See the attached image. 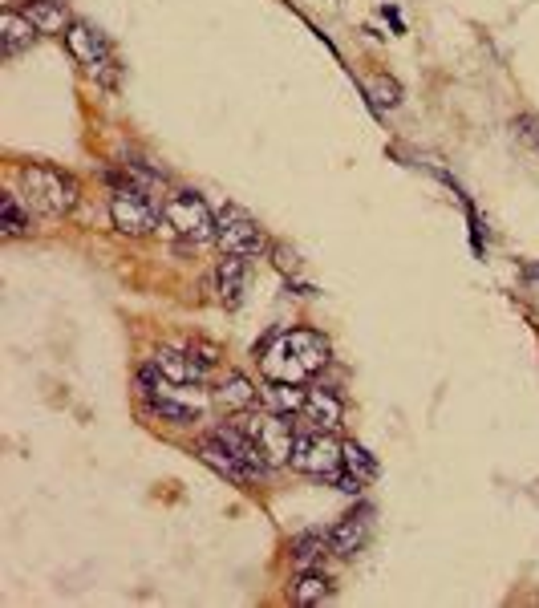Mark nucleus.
Masks as SVG:
<instances>
[{
  "mask_svg": "<svg viewBox=\"0 0 539 608\" xmlns=\"http://www.w3.org/2000/svg\"><path fill=\"white\" fill-rule=\"evenodd\" d=\"M276 268H284V272H296V252H288V248H276Z\"/></svg>",
  "mask_w": 539,
  "mask_h": 608,
  "instance_id": "28",
  "label": "nucleus"
},
{
  "mask_svg": "<svg viewBox=\"0 0 539 608\" xmlns=\"http://www.w3.org/2000/svg\"><path fill=\"white\" fill-rule=\"evenodd\" d=\"M37 37H41V33H37V25L25 17V9H13V5L0 9V41H5V57L29 53Z\"/></svg>",
  "mask_w": 539,
  "mask_h": 608,
  "instance_id": "10",
  "label": "nucleus"
},
{
  "mask_svg": "<svg viewBox=\"0 0 539 608\" xmlns=\"http://www.w3.org/2000/svg\"><path fill=\"white\" fill-rule=\"evenodd\" d=\"M215 244H219L223 256H240V260L260 256V252H264V227H260L252 215H244L240 207H227V211L219 215V236H215Z\"/></svg>",
  "mask_w": 539,
  "mask_h": 608,
  "instance_id": "7",
  "label": "nucleus"
},
{
  "mask_svg": "<svg viewBox=\"0 0 539 608\" xmlns=\"http://www.w3.org/2000/svg\"><path fill=\"white\" fill-rule=\"evenodd\" d=\"M163 227L187 244H207L219 236V219L211 215V207L195 191H179L163 203Z\"/></svg>",
  "mask_w": 539,
  "mask_h": 608,
  "instance_id": "3",
  "label": "nucleus"
},
{
  "mask_svg": "<svg viewBox=\"0 0 539 608\" xmlns=\"http://www.w3.org/2000/svg\"><path fill=\"white\" fill-rule=\"evenodd\" d=\"M345 463V442H337L329 430L325 434H308V438H296V450H292V471L308 475V479H333Z\"/></svg>",
  "mask_w": 539,
  "mask_h": 608,
  "instance_id": "5",
  "label": "nucleus"
},
{
  "mask_svg": "<svg viewBox=\"0 0 539 608\" xmlns=\"http://www.w3.org/2000/svg\"><path fill=\"white\" fill-rule=\"evenodd\" d=\"M345 467L357 479H377V459L361 446V442H345Z\"/></svg>",
  "mask_w": 539,
  "mask_h": 608,
  "instance_id": "22",
  "label": "nucleus"
},
{
  "mask_svg": "<svg viewBox=\"0 0 539 608\" xmlns=\"http://www.w3.org/2000/svg\"><path fill=\"white\" fill-rule=\"evenodd\" d=\"M21 191H25V203L41 215H69L77 207V179L61 167H49V163H25L21 167Z\"/></svg>",
  "mask_w": 539,
  "mask_h": 608,
  "instance_id": "2",
  "label": "nucleus"
},
{
  "mask_svg": "<svg viewBox=\"0 0 539 608\" xmlns=\"http://www.w3.org/2000/svg\"><path fill=\"white\" fill-rule=\"evenodd\" d=\"M292 564L296 568H321V560H325V552H333V544H329V536L325 531H308V536H296L292 540Z\"/></svg>",
  "mask_w": 539,
  "mask_h": 608,
  "instance_id": "18",
  "label": "nucleus"
},
{
  "mask_svg": "<svg viewBox=\"0 0 539 608\" xmlns=\"http://www.w3.org/2000/svg\"><path fill=\"white\" fill-rule=\"evenodd\" d=\"M163 386H167V377L159 373V365H154V361H146V365L138 369V390L150 398V394H159Z\"/></svg>",
  "mask_w": 539,
  "mask_h": 608,
  "instance_id": "25",
  "label": "nucleus"
},
{
  "mask_svg": "<svg viewBox=\"0 0 539 608\" xmlns=\"http://www.w3.org/2000/svg\"><path fill=\"white\" fill-rule=\"evenodd\" d=\"M25 17L37 25L41 37H65L69 25H73V17L65 13L61 0H29V5H25Z\"/></svg>",
  "mask_w": 539,
  "mask_h": 608,
  "instance_id": "14",
  "label": "nucleus"
},
{
  "mask_svg": "<svg viewBox=\"0 0 539 608\" xmlns=\"http://www.w3.org/2000/svg\"><path fill=\"white\" fill-rule=\"evenodd\" d=\"M292 600L304 604V608L325 604V600H333V580H329L321 568H300V576H296V584H292Z\"/></svg>",
  "mask_w": 539,
  "mask_h": 608,
  "instance_id": "16",
  "label": "nucleus"
},
{
  "mask_svg": "<svg viewBox=\"0 0 539 608\" xmlns=\"http://www.w3.org/2000/svg\"><path fill=\"white\" fill-rule=\"evenodd\" d=\"M361 483H365V479H357L353 471H345V475L337 471V475H333V487H337L341 495H361Z\"/></svg>",
  "mask_w": 539,
  "mask_h": 608,
  "instance_id": "26",
  "label": "nucleus"
},
{
  "mask_svg": "<svg viewBox=\"0 0 539 608\" xmlns=\"http://www.w3.org/2000/svg\"><path fill=\"white\" fill-rule=\"evenodd\" d=\"M215 284H219V300L227 304V309H240V300H244V260L240 256L219 260Z\"/></svg>",
  "mask_w": 539,
  "mask_h": 608,
  "instance_id": "17",
  "label": "nucleus"
},
{
  "mask_svg": "<svg viewBox=\"0 0 539 608\" xmlns=\"http://www.w3.org/2000/svg\"><path fill=\"white\" fill-rule=\"evenodd\" d=\"M0 232H5V240H21V236H29V215L21 211V203H17V195L9 191V195H0Z\"/></svg>",
  "mask_w": 539,
  "mask_h": 608,
  "instance_id": "21",
  "label": "nucleus"
},
{
  "mask_svg": "<svg viewBox=\"0 0 539 608\" xmlns=\"http://www.w3.org/2000/svg\"><path fill=\"white\" fill-rule=\"evenodd\" d=\"M110 219L122 236H150L154 227H159V211H154V203L130 183V187H118L110 195Z\"/></svg>",
  "mask_w": 539,
  "mask_h": 608,
  "instance_id": "8",
  "label": "nucleus"
},
{
  "mask_svg": "<svg viewBox=\"0 0 539 608\" xmlns=\"http://www.w3.org/2000/svg\"><path fill=\"white\" fill-rule=\"evenodd\" d=\"M256 402H260V394H256V386L248 382L244 373H227L223 382L215 386V406L227 410V414H244V410H252Z\"/></svg>",
  "mask_w": 539,
  "mask_h": 608,
  "instance_id": "13",
  "label": "nucleus"
},
{
  "mask_svg": "<svg viewBox=\"0 0 539 608\" xmlns=\"http://www.w3.org/2000/svg\"><path fill=\"white\" fill-rule=\"evenodd\" d=\"M146 410H150L154 418L171 422V426H195V422H199V410H195V406L171 402V398H163V394H150V398H146Z\"/></svg>",
  "mask_w": 539,
  "mask_h": 608,
  "instance_id": "20",
  "label": "nucleus"
},
{
  "mask_svg": "<svg viewBox=\"0 0 539 608\" xmlns=\"http://www.w3.org/2000/svg\"><path fill=\"white\" fill-rule=\"evenodd\" d=\"M65 49L73 53V61L82 65L86 73H98L106 86H114V73H110V69H114V49H110V41H106L94 25L73 21L69 33H65Z\"/></svg>",
  "mask_w": 539,
  "mask_h": 608,
  "instance_id": "6",
  "label": "nucleus"
},
{
  "mask_svg": "<svg viewBox=\"0 0 539 608\" xmlns=\"http://www.w3.org/2000/svg\"><path fill=\"white\" fill-rule=\"evenodd\" d=\"M187 353H191L199 365H215V361H219V349H215V345H203V341H195Z\"/></svg>",
  "mask_w": 539,
  "mask_h": 608,
  "instance_id": "27",
  "label": "nucleus"
},
{
  "mask_svg": "<svg viewBox=\"0 0 539 608\" xmlns=\"http://www.w3.org/2000/svg\"><path fill=\"white\" fill-rule=\"evenodd\" d=\"M369 531H373V511L369 507H357L345 519H337V527L329 531L333 556H357L369 544Z\"/></svg>",
  "mask_w": 539,
  "mask_h": 608,
  "instance_id": "9",
  "label": "nucleus"
},
{
  "mask_svg": "<svg viewBox=\"0 0 539 608\" xmlns=\"http://www.w3.org/2000/svg\"><path fill=\"white\" fill-rule=\"evenodd\" d=\"M325 361H329V341L317 329H288L268 349H260L264 377L268 382H288V386H300L304 377H313Z\"/></svg>",
  "mask_w": 539,
  "mask_h": 608,
  "instance_id": "1",
  "label": "nucleus"
},
{
  "mask_svg": "<svg viewBox=\"0 0 539 608\" xmlns=\"http://www.w3.org/2000/svg\"><path fill=\"white\" fill-rule=\"evenodd\" d=\"M511 134L531 150V155H539V118L535 114H515L511 118Z\"/></svg>",
  "mask_w": 539,
  "mask_h": 608,
  "instance_id": "23",
  "label": "nucleus"
},
{
  "mask_svg": "<svg viewBox=\"0 0 539 608\" xmlns=\"http://www.w3.org/2000/svg\"><path fill=\"white\" fill-rule=\"evenodd\" d=\"M154 365H159V373L167 377V386H187V382H203L207 365H199L187 349H159L150 357Z\"/></svg>",
  "mask_w": 539,
  "mask_h": 608,
  "instance_id": "11",
  "label": "nucleus"
},
{
  "mask_svg": "<svg viewBox=\"0 0 539 608\" xmlns=\"http://www.w3.org/2000/svg\"><path fill=\"white\" fill-rule=\"evenodd\" d=\"M304 414H308V422H313L317 430H337L345 422V402L333 390H308Z\"/></svg>",
  "mask_w": 539,
  "mask_h": 608,
  "instance_id": "15",
  "label": "nucleus"
},
{
  "mask_svg": "<svg viewBox=\"0 0 539 608\" xmlns=\"http://www.w3.org/2000/svg\"><path fill=\"white\" fill-rule=\"evenodd\" d=\"M195 454H199V459H203L215 475H223V479H231V483H240V487L252 479V471H248V467H244V463H240L236 454H231L219 438H203V442L195 446Z\"/></svg>",
  "mask_w": 539,
  "mask_h": 608,
  "instance_id": "12",
  "label": "nucleus"
},
{
  "mask_svg": "<svg viewBox=\"0 0 539 608\" xmlns=\"http://www.w3.org/2000/svg\"><path fill=\"white\" fill-rule=\"evenodd\" d=\"M236 426L256 442V450H260V459L268 463V471L292 463L296 434H292V422L284 414H276V410L272 414H252V410H244V418Z\"/></svg>",
  "mask_w": 539,
  "mask_h": 608,
  "instance_id": "4",
  "label": "nucleus"
},
{
  "mask_svg": "<svg viewBox=\"0 0 539 608\" xmlns=\"http://www.w3.org/2000/svg\"><path fill=\"white\" fill-rule=\"evenodd\" d=\"M264 402L276 410V414H296V410H304V402H308V390H300V386H288V382H268L264 386Z\"/></svg>",
  "mask_w": 539,
  "mask_h": 608,
  "instance_id": "19",
  "label": "nucleus"
},
{
  "mask_svg": "<svg viewBox=\"0 0 539 608\" xmlns=\"http://www.w3.org/2000/svg\"><path fill=\"white\" fill-rule=\"evenodd\" d=\"M369 94H373V106H385V110L402 106V86H398L394 78H373Z\"/></svg>",
  "mask_w": 539,
  "mask_h": 608,
  "instance_id": "24",
  "label": "nucleus"
}]
</instances>
